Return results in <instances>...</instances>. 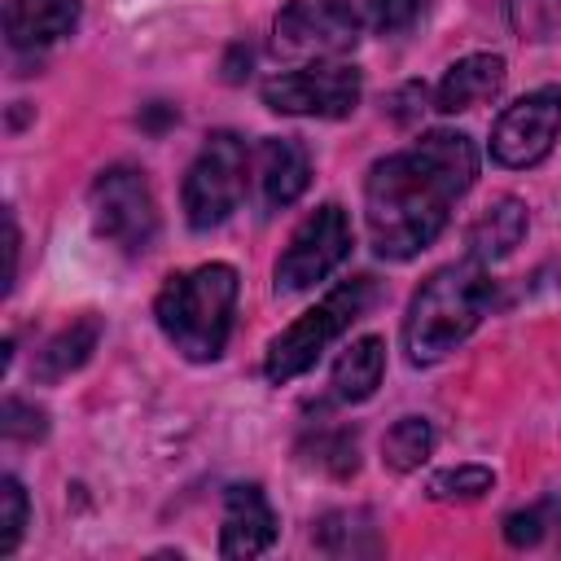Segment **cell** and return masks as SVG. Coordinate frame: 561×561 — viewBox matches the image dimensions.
I'll return each mask as SVG.
<instances>
[{"mask_svg":"<svg viewBox=\"0 0 561 561\" xmlns=\"http://www.w3.org/2000/svg\"><path fill=\"white\" fill-rule=\"evenodd\" d=\"M473 175L478 149L465 131H430L412 149L373 162L364 180V219L373 250L399 263L434 245Z\"/></svg>","mask_w":561,"mask_h":561,"instance_id":"obj_1","label":"cell"},{"mask_svg":"<svg viewBox=\"0 0 561 561\" xmlns=\"http://www.w3.org/2000/svg\"><path fill=\"white\" fill-rule=\"evenodd\" d=\"M495 285L486 276V263L465 259L438 267L416 294L403 316V351L416 368L447 359L491 311Z\"/></svg>","mask_w":561,"mask_h":561,"instance_id":"obj_2","label":"cell"},{"mask_svg":"<svg viewBox=\"0 0 561 561\" xmlns=\"http://www.w3.org/2000/svg\"><path fill=\"white\" fill-rule=\"evenodd\" d=\"M232 311H237V267L228 263H202L193 272L167 276L153 316L167 342L184 359H219L232 333Z\"/></svg>","mask_w":561,"mask_h":561,"instance_id":"obj_3","label":"cell"},{"mask_svg":"<svg viewBox=\"0 0 561 561\" xmlns=\"http://www.w3.org/2000/svg\"><path fill=\"white\" fill-rule=\"evenodd\" d=\"M373 294H377L373 276H351V280H342L337 289H329L311 311H302L289 329H280V333L267 342V359H263L267 381L285 386V381L302 377V373L324 355V346H329L333 337H342V333L351 329V320H359V316L368 311Z\"/></svg>","mask_w":561,"mask_h":561,"instance_id":"obj_4","label":"cell"},{"mask_svg":"<svg viewBox=\"0 0 561 561\" xmlns=\"http://www.w3.org/2000/svg\"><path fill=\"white\" fill-rule=\"evenodd\" d=\"M241 193H245V145H241V136H232V131L206 136V145L193 158V167L184 175V188H180L188 228H197V232L219 228L241 206Z\"/></svg>","mask_w":561,"mask_h":561,"instance_id":"obj_5","label":"cell"},{"mask_svg":"<svg viewBox=\"0 0 561 561\" xmlns=\"http://www.w3.org/2000/svg\"><path fill=\"white\" fill-rule=\"evenodd\" d=\"M88 206H92L96 237H105L123 254L149 250V241L158 232V210H153V193H149L145 171H136L127 162L105 167L88 193Z\"/></svg>","mask_w":561,"mask_h":561,"instance_id":"obj_6","label":"cell"},{"mask_svg":"<svg viewBox=\"0 0 561 561\" xmlns=\"http://www.w3.org/2000/svg\"><path fill=\"white\" fill-rule=\"evenodd\" d=\"M364 79L346 61H316L302 70H280L263 79V105L298 118H346L359 105Z\"/></svg>","mask_w":561,"mask_h":561,"instance_id":"obj_7","label":"cell"},{"mask_svg":"<svg viewBox=\"0 0 561 561\" xmlns=\"http://www.w3.org/2000/svg\"><path fill=\"white\" fill-rule=\"evenodd\" d=\"M346 254H351V219H346L342 206L324 202L320 210H311L294 228L285 254L276 259V272H272L276 280L272 285H276V294H302L316 280H324Z\"/></svg>","mask_w":561,"mask_h":561,"instance_id":"obj_8","label":"cell"},{"mask_svg":"<svg viewBox=\"0 0 561 561\" xmlns=\"http://www.w3.org/2000/svg\"><path fill=\"white\" fill-rule=\"evenodd\" d=\"M561 136V88H535L513 101L491 127V158L500 167H535Z\"/></svg>","mask_w":561,"mask_h":561,"instance_id":"obj_9","label":"cell"},{"mask_svg":"<svg viewBox=\"0 0 561 561\" xmlns=\"http://www.w3.org/2000/svg\"><path fill=\"white\" fill-rule=\"evenodd\" d=\"M359 18L351 0H294L276 13V53L289 57H337L355 48Z\"/></svg>","mask_w":561,"mask_h":561,"instance_id":"obj_10","label":"cell"},{"mask_svg":"<svg viewBox=\"0 0 561 561\" xmlns=\"http://www.w3.org/2000/svg\"><path fill=\"white\" fill-rule=\"evenodd\" d=\"M276 539V513L254 482H237L224 491V526H219V557H259Z\"/></svg>","mask_w":561,"mask_h":561,"instance_id":"obj_11","label":"cell"},{"mask_svg":"<svg viewBox=\"0 0 561 561\" xmlns=\"http://www.w3.org/2000/svg\"><path fill=\"white\" fill-rule=\"evenodd\" d=\"M254 175H259V193L272 210L294 206L307 184H311V158L294 136H267L254 149Z\"/></svg>","mask_w":561,"mask_h":561,"instance_id":"obj_12","label":"cell"},{"mask_svg":"<svg viewBox=\"0 0 561 561\" xmlns=\"http://www.w3.org/2000/svg\"><path fill=\"white\" fill-rule=\"evenodd\" d=\"M79 26V0H9L4 35L18 53L48 48Z\"/></svg>","mask_w":561,"mask_h":561,"instance_id":"obj_13","label":"cell"},{"mask_svg":"<svg viewBox=\"0 0 561 561\" xmlns=\"http://www.w3.org/2000/svg\"><path fill=\"white\" fill-rule=\"evenodd\" d=\"M504 57L500 53H469L460 61L447 66V75L438 79L434 88V110L443 114H460V110H473L482 101H491L500 88H504Z\"/></svg>","mask_w":561,"mask_h":561,"instance_id":"obj_14","label":"cell"},{"mask_svg":"<svg viewBox=\"0 0 561 561\" xmlns=\"http://www.w3.org/2000/svg\"><path fill=\"white\" fill-rule=\"evenodd\" d=\"M96 342H101V316H96V311H83L79 320H70L66 329H57V333L35 351L31 377L44 381V386H53V381L79 373V368L92 359Z\"/></svg>","mask_w":561,"mask_h":561,"instance_id":"obj_15","label":"cell"},{"mask_svg":"<svg viewBox=\"0 0 561 561\" xmlns=\"http://www.w3.org/2000/svg\"><path fill=\"white\" fill-rule=\"evenodd\" d=\"M522 237H526V206L517 197H500L469 224V259L500 263L522 245Z\"/></svg>","mask_w":561,"mask_h":561,"instance_id":"obj_16","label":"cell"},{"mask_svg":"<svg viewBox=\"0 0 561 561\" xmlns=\"http://www.w3.org/2000/svg\"><path fill=\"white\" fill-rule=\"evenodd\" d=\"M381 373H386V342L381 337H359L351 342L337 364H333V399L342 403H364L377 386H381Z\"/></svg>","mask_w":561,"mask_h":561,"instance_id":"obj_17","label":"cell"},{"mask_svg":"<svg viewBox=\"0 0 561 561\" xmlns=\"http://www.w3.org/2000/svg\"><path fill=\"white\" fill-rule=\"evenodd\" d=\"M434 451V425L421 421V416H403L386 430L381 438V465L390 473H412L425 465V456Z\"/></svg>","mask_w":561,"mask_h":561,"instance_id":"obj_18","label":"cell"},{"mask_svg":"<svg viewBox=\"0 0 561 561\" xmlns=\"http://www.w3.org/2000/svg\"><path fill=\"white\" fill-rule=\"evenodd\" d=\"M316 539H320V548H324V552H337V557H346V552H377V548H381L377 526H373V517H368L364 508L320 517Z\"/></svg>","mask_w":561,"mask_h":561,"instance_id":"obj_19","label":"cell"},{"mask_svg":"<svg viewBox=\"0 0 561 561\" xmlns=\"http://www.w3.org/2000/svg\"><path fill=\"white\" fill-rule=\"evenodd\" d=\"M495 486V473L486 465H456L430 478V495L434 500H478Z\"/></svg>","mask_w":561,"mask_h":561,"instance_id":"obj_20","label":"cell"},{"mask_svg":"<svg viewBox=\"0 0 561 561\" xmlns=\"http://www.w3.org/2000/svg\"><path fill=\"white\" fill-rule=\"evenodd\" d=\"M548 526H561V500H543V504H530V508H517L504 517V539L513 548H530L543 539Z\"/></svg>","mask_w":561,"mask_h":561,"instance_id":"obj_21","label":"cell"},{"mask_svg":"<svg viewBox=\"0 0 561 561\" xmlns=\"http://www.w3.org/2000/svg\"><path fill=\"white\" fill-rule=\"evenodd\" d=\"M513 26L522 39H561V0H513Z\"/></svg>","mask_w":561,"mask_h":561,"instance_id":"obj_22","label":"cell"},{"mask_svg":"<svg viewBox=\"0 0 561 561\" xmlns=\"http://www.w3.org/2000/svg\"><path fill=\"white\" fill-rule=\"evenodd\" d=\"M26 491L18 478H0V557H9L18 543H22V530H26Z\"/></svg>","mask_w":561,"mask_h":561,"instance_id":"obj_23","label":"cell"},{"mask_svg":"<svg viewBox=\"0 0 561 561\" xmlns=\"http://www.w3.org/2000/svg\"><path fill=\"white\" fill-rule=\"evenodd\" d=\"M0 430H4V438H13V443H35V438H44L48 434V412L44 408H35V403H26V399H4V412H0Z\"/></svg>","mask_w":561,"mask_h":561,"instance_id":"obj_24","label":"cell"},{"mask_svg":"<svg viewBox=\"0 0 561 561\" xmlns=\"http://www.w3.org/2000/svg\"><path fill=\"white\" fill-rule=\"evenodd\" d=\"M311 451H316L311 460H316L320 469H329L333 478H346V473H355V465H359V460H355V434H320Z\"/></svg>","mask_w":561,"mask_h":561,"instance_id":"obj_25","label":"cell"},{"mask_svg":"<svg viewBox=\"0 0 561 561\" xmlns=\"http://www.w3.org/2000/svg\"><path fill=\"white\" fill-rule=\"evenodd\" d=\"M416 13H421V0H368V22L381 35L408 31L416 22Z\"/></svg>","mask_w":561,"mask_h":561,"instance_id":"obj_26","label":"cell"},{"mask_svg":"<svg viewBox=\"0 0 561 561\" xmlns=\"http://www.w3.org/2000/svg\"><path fill=\"white\" fill-rule=\"evenodd\" d=\"M4 232H9V289H13V276H18V219L13 215H4Z\"/></svg>","mask_w":561,"mask_h":561,"instance_id":"obj_27","label":"cell"}]
</instances>
